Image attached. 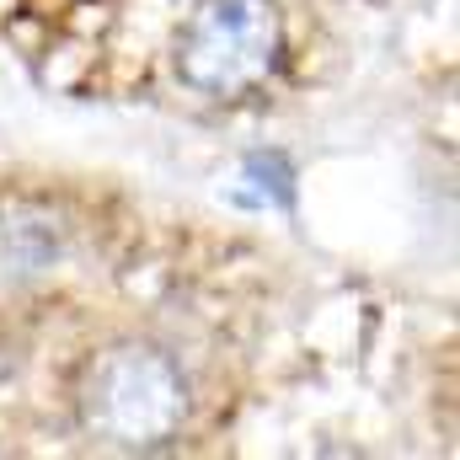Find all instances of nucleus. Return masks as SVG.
<instances>
[{
    "label": "nucleus",
    "mask_w": 460,
    "mask_h": 460,
    "mask_svg": "<svg viewBox=\"0 0 460 460\" xmlns=\"http://www.w3.org/2000/svg\"><path fill=\"white\" fill-rule=\"evenodd\" d=\"M81 423L108 450H161L188 423L182 364L155 343H118L97 353L81 385Z\"/></svg>",
    "instance_id": "obj_1"
},
{
    "label": "nucleus",
    "mask_w": 460,
    "mask_h": 460,
    "mask_svg": "<svg viewBox=\"0 0 460 460\" xmlns=\"http://www.w3.org/2000/svg\"><path fill=\"white\" fill-rule=\"evenodd\" d=\"M284 49L273 0H199L177 38V70L204 97H246L262 86Z\"/></svg>",
    "instance_id": "obj_2"
},
{
    "label": "nucleus",
    "mask_w": 460,
    "mask_h": 460,
    "mask_svg": "<svg viewBox=\"0 0 460 460\" xmlns=\"http://www.w3.org/2000/svg\"><path fill=\"white\" fill-rule=\"evenodd\" d=\"M59 226L38 209H5L0 215V295H22L43 284L59 262Z\"/></svg>",
    "instance_id": "obj_3"
},
{
    "label": "nucleus",
    "mask_w": 460,
    "mask_h": 460,
    "mask_svg": "<svg viewBox=\"0 0 460 460\" xmlns=\"http://www.w3.org/2000/svg\"><path fill=\"white\" fill-rule=\"evenodd\" d=\"M246 182H262V199L257 204H289L295 199V172H289V161L273 150V155H252L246 161Z\"/></svg>",
    "instance_id": "obj_4"
}]
</instances>
